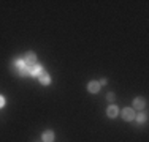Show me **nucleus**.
<instances>
[{
	"label": "nucleus",
	"instance_id": "obj_4",
	"mask_svg": "<svg viewBox=\"0 0 149 142\" xmlns=\"http://www.w3.org/2000/svg\"><path fill=\"white\" fill-rule=\"evenodd\" d=\"M146 108V99L144 98H135L133 99V111L135 109H138V111H140V109H144Z\"/></svg>",
	"mask_w": 149,
	"mask_h": 142
},
{
	"label": "nucleus",
	"instance_id": "obj_3",
	"mask_svg": "<svg viewBox=\"0 0 149 142\" xmlns=\"http://www.w3.org/2000/svg\"><path fill=\"white\" fill-rule=\"evenodd\" d=\"M41 73H43V66H41L40 63H35L33 66H30V68H29V76H35V77H38Z\"/></svg>",
	"mask_w": 149,
	"mask_h": 142
},
{
	"label": "nucleus",
	"instance_id": "obj_8",
	"mask_svg": "<svg viewBox=\"0 0 149 142\" xmlns=\"http://www.w3.org/2000/svg\"><path fill=\"white\" fill-rule=\"evenodd\" d=\"M41 139H43V142H54V133H52L51 130L45 131L43 136H41Z\"/></svg>",
	"mask_w": 149,
	"mask_h": 142
},
{
	"label": "nucleus",
	"instance_id": "obj_2",
	"mask_svg": "<svg viewBox=\"0 0 149 142\" xmlns=\"http://www.w3.org/2000/svg\"><path fill=\"white\" fill-rule=\"evenodd\" d=\"M122 119L125 120V122H132V120H135V111L132 108L122 109Z\"/></svg>",
	"mask_w": 149,
	"mask_h": 142
},
{
	"label": "nucleus",
	"instance_id": "obj_6",
	"mask_svg": "<svg viewBox=\"0 0 149 142\" xmlns=\"http://www.w3.org/2000/svg\"><path fill=\"white\" fill-rule=\"evenodd\" d=\"M118 114H119V109L116 108L114 104H111L108 109H106V115H108L109 119H114V117H118Z\"/></svg>",
	"mask_w": 149,
	"mask_h": 142
},
{
	"label": "nucleus",
	"instance_id": "obj_12",
	"mask_svg": "<svg viewBox=\"0 0 149 142\" xmlns=\"http://www.w3.org/2000/svg\"><path fill=\"white\" fill-rule=\"evenodd\" d=\"M5 106V99H3V97H0V108H3Z\"/></svg>",
	"mask_w": 149,
	"mask_h": 142
},
{
	"label": "nucleus",
	"instance_id": "obj_1",
	"mask_svg": "<svg viewBox=\"0 0 149 142\" xmlns=\"http://www.w3.org/2000/svg\"><path fill=\"white\" fill-rule=\"evenodd\" d=\"M22 60H24V63H26L27 70H29L30 66H33L35 63H37V55H35V52L29 51V52H26V55H24Z\"/></svg>",
	"mask_w": 149,
	"mask_h": 142
},
{
	"label": "nucleus",
	"instance_id": "obj_5",
	"mask_svg": "<svg viewBox=\"0 0 149 142\" xmlns=\"http://www.w3.org/2000/svg\"><path fill=\"white\" fill-rule=\"evenodd\" d=\"M87 90H89L91 93H98V92H100V84H98L97 81H91V82L87 84Z\"/></svg>",
	"mask_w": 149,
	"mask_h": 142
},
{
	"label": "nucleus",
	"instance_id": "obj_11",
	"mask_svg": "<svg viewBox=\"0 0 149 142\" xmlns=\"http://www.w3.org/2000/svg\"><path fill=\"white\" fill-rule=\"evenodd\" d=\"M98 84H100V85H106V84H108V79H105V77H103V79H102Z\"/></svg>",
	"mask_w": 149,
	"mask_h": 142
},
{
	"label": "nucleus",
	"instance_id": "obj_10",
	"mask_svg": "<svg viewBox=\"0 0 149 142\" xmlns=\"http://www.w3.org/2000/svg\"><path fill=\"white\" fill-rule=\"evenodd\" d=\"M106 99H108L109 103H113V101H114V93H113V92H109V93L106 95Z\"/></svg>",
	"mask_w": 149,
	"mask_h": 142
},
{
	"label": "nucleus",
	"instance_id": "obj_9",
	"mask_svg": "<svg viewBox=\"0 0 149 142\" xmlns=\"http://www.w3.org/2000/svg\"><path fill=\"white\" fill-rule=\"evenodd\" d=\"M135 120H136L138 123H146V120H148L146 112H141V114H138V115H135Z\"/></svg>",
	"mask_w": 149,
	"mask_h": 142
},
{
	"label": "nucleus",
	"instance_id": "obj_7",
	"mask_svg": "<svg viewBox=\"0 0 149 142\" xmlns=\"http://www.w3.org/2000/svg\"><path fill=\"white\" fill-rule=\"evenodd\" d=\"M38 79H40V82L43 85H49V84H51V77H49V74L46 73V71H43V73L38 76Z\"/></svg>",
	"mask_w": 149,
	"mask_h": 142
}]
</instances>
